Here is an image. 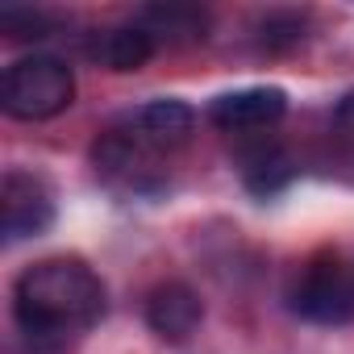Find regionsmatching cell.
I'll list each match as a JSON object with an SVG mask.
<instances>
[{
	"label": "cell",
	"instance_id": "1",
	"mask_svg": "<svg viewBox=\"0 0 354 354\" xmlns=\"http://www.w3.org/2000/svg\"><path fill=\"white\" fill-rule=\"evenodd\" d=\"M13 313L21 333L34 342H63L104 317V283L84 259H42L21 271L13 288Z\"/></svg>",
	"mask_w": 354,
	"mask_h": 354
},
{
	"label": "cell",
	"instance_id": "2",
	"mask_svg": "<svg viewBox=\"0 0 354 354\" xmlns=\"http://www.w3.org/2000/svg\"><path fill=\"white\" fill-rule=\"evenodd\" d=\"M75 100V75L55 55H26L0 80V104L17 121H50Z\"/></svg>",
	"mask_w": 354,
	"mask_h": 354
},
{
	"label": "cell",
	"instance_id": "3",
	"mask_svg": "<svg viewBox=\"0 0 354 354\" xmlns=\"http://www.w3.org/2000/svg\"><path fill=\"white\" fill-rule=\"evenodd\" d=\"M292 313L317 325H346L354 317V271L337 254H317L292 283Z\"/></svg>",
	"mask_w": 354,
	"mask_h": 354
},
{
	"label": "cell",
	"instance_id": "4",
	"mask_svg": "<svg viewBox=\"0 0 354 354\" xmlns=\"http://www.w3.org/2000/svg\"><path fill=\"white\" fill-rule=\"evenodd\" d=\"M55 221V196L30 171H9L0 184V230L5 242H26L50 230Z\"/></svg>",
	"mask_w": 354,
	"mask_h": 354
},
{
	"label": "cell",
	"instance_id": "5",
	"mask_svg": "<svg viewBox=\"0 0 354 354\" xmlns=\"http://www.w3.org/2000/svg\"><path fill=\"white\" fill-rule=\"evenodd\" d=\"M288 113L283 88H238L225 92L209 104V121L225 133H246V129H267Z\"/></svg>",
	"mask_w": 354,
	"mask_h": 354
},
{
	"label": "cell",
	"instance_id": "6",
	"mask_svg": "<svg viewBox=\"0 0 354 354\" xmlns=\"http://www.w3.org/2000/svg\"><path fill=\"white\" fill-rule=\"evenodd\" d=\"M205 321V304L188 283H162L146 300V325L162 342H188Z\"/></svg>",
	"mask_w": 354,
	"mask_h": 354
},
{
	"label": "cell",
	"instance_id": "7",
	"mask_svg": "<svg viewBox=\"0 0 354 354\" xmlns=\"http://www.w3.org/2000/svg\"><path fill=\"white\" fill-rule=\"evenodd\" d=\"M129 129L150 150H171L188 142V133L196 129V113L184 100H150L129 117Z\"/></svg>",
	"mask_w": 354,
	"mask_h": 354
},
{
	"label": "cell",
	"instance_id": "8",
	"mask_svg": "<svg viewBox=\"0 0 354 354\" xmlns=\"http://www.w3.org/2000/svg\"><path fill=\"white\" fill-rule=\"evenodd\" d=\"M133 26L146 30L154 46H162V42L167 46H180V42L205 38L209 17H205V9H192V5H146L133 17Z\"/></svg>",
	"mask_w": 354,
	"mask_h": 354
},
{
	"label": "cell",
	"instance_id": "9",
	"mask_svg": "<svg viewBox=\"0 0 354 354\" xmlns=\"http://www.w3.org/2000/svg\"><path fill=\"white\" fill-rule=\"evenodd\" d=\"M158 46L150 42V34L146 30H138L133 21L129 26H117V30H104V34H96V46H92V55L109 67V71H138V67H146L150 63V55H154Z\"/></svg>",
	"mask_w": 354,
	"mask_h": 354
},
{
	"label": "cell",
	"instance_id": "10",
	"mask_svg": "<svg viewBox=\"0 0 354 354\" xmlns=\"http://www.w3.org/2000/svg\"><path fill=\"white\" fill-rule=\"evenodd\" d=\"M242 175H246V188L250 192H275V188L288 184L292 167H288V158L279 150H254V154H246Z\"/></svg>",
	"mask_w": 354,
	"mask_h": 354
},
{
	"label": "cell",
	"instance_id": "11",
	"mask_svg": "<svg viewBox=\"0 0 354 354\" xmlns=\"http://www.w3.org/2000/svg\"><path fill=\"white\" fill-rule=\"evenodd\" d=\"M0 30H5L9 38H17V42H38V38H46V30H50V21L42 17V13H34V9H5L0 13Z\"/></svg>",
	"mask_w": 354,
	"mask_h": 354
},
{
	"label": "cell",
	"instance_id": "12",
	"mask_svg": "<svg viewBox=\"0 0 354 354\" xmlns=\"http://www.w3.org/2000/svg\"><path fill=\"white\" fill-rule=\"evenodd\" d=\"M304 38V21L300 17H292V13H275V17H267L263 21V42L275 50V46H292V42H300Z\"/></svg>",
	"mask_w": 354,
	"mask_h": 354
},
{
	"label": "cell",
	"instance_id": "13",
	"mask_svg": "<svg viewBox=\"0 0 354 354\" xmlns=\"http://www.w3.org/2000/svg\"><path fill=\"white\" fill-rule=\"evenodd\" d=\"M333 121H337V129H342V138L354 146V88L337 100V113H333Z\"/></svg>",
	"mask_w": 354,
	"mask_h": 354
}]
</instances>
